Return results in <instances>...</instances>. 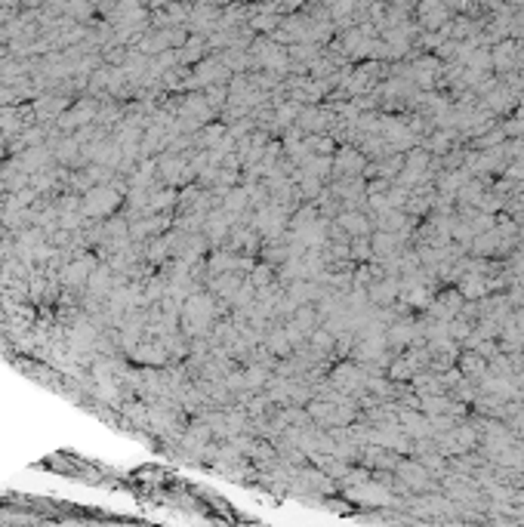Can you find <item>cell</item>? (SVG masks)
I'll return each mask as SVG.
<instances>
[{
  "mask_svg": "<svg viewBox=\"0 0 524 527\" xmlns=\"http://www.w3.org/2000/svg\"><path fill=\"white\" fill-rule=\"evenodd\" d=\"M213 318H216V299L210 293H191L179 305V324H182V333L188 339L203 333L207 327H213Z\"/></svg>",
  "mask_w": 524,
  "mask_h": 527,
  "instance_id": "cell-1",
  "label": "cell"
},
{
  "mask_svg": "<svg viewBox=\"0 0 524 527\" xmlns=\"http://www.w3.org/2000/svg\"><path fill=\"white\" fill-rule=\"evenodd\" d=\"M80 213L84 216H92V219H102L108 213H114V207L121 204V192H114V185H92L90 192L84 194L80 201Z\"/></svg>",
  "mask_w": 524,
  "mask_h": 527,
  "instance_id": "cell-2",
  "label": "cell"
},
{
  "mask_svg": "<svg viewBox=\"0 0 524 527\" xmlns=\"http://www.w3.org/2000/svg\"><path fill=\"white\" fill-rule=\"evenodd\" d=\"M330 383L336 385L339 391H358L364 385V373H361V367L358 364H339L336 370H333Z\"/></svg>",
  "mask_w": 524,
  "mask_h": 527,
  "instance_id": "cell-3",
  "label": "cell"
},
{
  "mask_svg": "<svg viewBox=\"0 0 524 527\" xmlns=\"http://www.w3.org/2000/svg\"><path fill=\"white\" fill-rule=\"evenodd\" d=\"M92 268H96V259H92V256H77L74 262H68V266H65L62 278H65V284L77 287V284H84V281L90 278Z\"/></svg>",
  "mask_w": 524,
  "mask_h": 527,
  "instance_id": "cell-4",
  "label": "cell"
},
{
  "mask_svg": "<svg viewBox=\"0 0 524 527\" xmlns=\"http://www.w3.org/2000/svg\"><path fill=\"white\" fill-rule=\"evenodd\" d=\"M136 361H142V364H164L166 361V342L164 339H154V342H139V346L133 348Z\"/></svg>",
  "mask_w": 524,
  "mask_h": 527,
  "instance_id": "cell-5",
  "label": "cell"
},
{
  "mask_svg": "<svg viewBox=\"0 0 524 527\" xmlns=\"http://www.w3.org/2000/svg\"><path fill=\"white\" fill-rule=\"evenodd\" d=\"M18 170H25V173H37V170H47L49 164V151L47 149H37V145H31L28 151H25L22 157H18Z\"/></svg>",
  "mask_w": 524,
  "mask_h": 527,
  "instance_id": "cell-6",
  "label": "cell"
},
{
  "mask_svg": "<svg viewBox=\"0 0 524 527\" xmlns=\"http://www.w3.org/2000/svg\"><path fill=\"white\" fill-rule=\"evenodd\" d=\"M336 225H339L342 231H351V235H367V231H370L367 219H364L361 213H355V210L339 213V216H336Z\"/></svg>",
  "mask_w": 524,
  "mask_h": 527,
  "instance_id": "cell-7",
  "label": "cell"
},
{
  "mask_svg": "<svg viewBox=\"0 0 524 527\" xmlns=\"http://www.w3.org/2000/svg\"><path fill=\"white\" fill-rule=\"evenodd\" d=\"M460 373L466 379H484V373H487L484 355H462L460 358Z\"/></svg>",
  "mask_w": 524,
  "mask_h": 527,
  "instance_id": "cell-8",
  "label": "cell"
},
{
  "mask_svg": "<svg viewBox=\"0 0 524 527\" xmlns=\"http://www.w3.org/2000/svg\"><path fill=\"white\" fill-rule=\"evenodd\" d=\"M176 192L173 188H166V192H154L151 198H148V204H145V213H166V210H173L176 207Z\"/></svg>",
  "mask_w": 524,
  "mask_h": 527,
  "instance_id": "cell-9",
  "label": "cell"
},
{
  "mask_svg": "<svg viewBox=\"0 0 524 527\" xmlns=\"http://www.w3.org/2000/svg\"><path fill=\"white\" fill-rule=\"evenodd\" d=\"M460 293L466 299H484V293H487V284H484V278L481 274H466V278L460 281Z\"/></svg>",
  "mask_w": 524,
  "mask_h": 527,
  "instance_id": "cell-10",
  "label": "cell"
},
{
  "mask_svg": "<svg viewBox=\"0 0 524 527\" xmlns=\"http://www.w3.org/2000/svg\"><path fill=\"white\" fill-rule=\"evenodd\" d=\"M401 475H407L404 478V484H410L413 490H419V487H429V481H425V478H429V472L423 469V465H401Z\"/></svg>",
  "mask_w": 524,
  "mask_h": 527,
  "instance_id": "cell-11",
  "label": "cell"
},
{
  "mask_svg": "<svg viewBox=\"0 0 524 527\" xmlns=\"http://www.w3.org/2000/svg\"><path fill=\"white\" fill-rule=\"evenodd\" d=\"M265 346H269V355H287L293 348V342H290L287 330H275L271 336H265Z\"/></svg>",
  "mask_w": 524,
  "mask_h": 527,
  "instance_id": "cell-12",
  "label": "cell"
},
{
  "mask_svg": "<svg viewBox=\"0 0 524 527\" xmlns=\"http://www.w3.org/2000/svg\"><path fill=\"white\" fill-rule=\"evenodd\" d=\"M401 426H404L407 435H429V420H423V416L416 413H401Z\"/></svg>",
  "mask_w": 524,
  "mask_h": 527,
  "instance_id": "cell-13",
  "label": "cell"
}]
</instances>
